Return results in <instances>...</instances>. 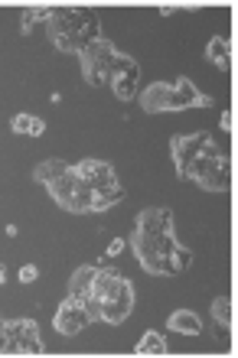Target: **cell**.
<instances>
[{
  "label": "cell",
  "mask_w": 238,
  "mask_h": 358,
  "mask_svg": "<svg viewBox=\"0 0 238 358\" xmlns=\"http://www.w3.org/2000/svg\"><path fill=\"white\" fill-rule=\"evenodd\" d=\"M200 186L209 189V192H229V189H232V163H229V157H225V160H222L219 166L209 173V176H202Z\"/></svg>",
  "instance_id": "obj_13"
},
{
  "label": "cell",
  "mask_w": 238,
  "mask_h": 358,
  "mask_svg": "<svg viewBox=\"0 0 238 358\" xmlns=\"http://www.w3.org/2000/svg\"><path fill=\"white\" fill-rule=\"evenodd\" d=\"M118 202H124V189L121 186L98 189V192H92V212H105V208L118 206Z\"/></svg>",
  "instance_id": "obj_17"
},
{
  "label": "cell",
  "mask_w": 238,
  "mask_h": 358,
  "mask_svg": "<svg viewBox=\"0 0 238 358\" xmlns=\"http://www.w3.org/2000/svg\"><path fill=\"white\" fill-rule=\"evenodd\" d=\"M95 271H98V264L78 267V271L72 273V280H69V296H76V300H85L88 293H92V280H95Z\"/></svg>",
  "instance_id": "obj_14"
},
{
  "label": "cell",
  "mask_w": 238,
  "mask_h": 358,
  "mask_svg": "<svg viewBox=\"0 0 238 358\" xmlns=\"http://www.w3.org/2000/svg\"><path fill=\"white\" fill-rule=\"evenodd\" d=\"M49 196L56 199L59 206L66 208V212H76V215H85V212H92V189L78 179L76 166H69L66 173L59 179H52L49 182Z\"/></svg>",
  "instance_id": "obj_3"
},
{
  "label": "cell",
  "mask_w": 238,
  "mask_h": 358,
  "mask_svg": "<svg viewBox=\"0 0 238 358\" xmlns=\"http://www.w3.org/2000/svg\"><path fill=\"white\" fill-rule=\"evenodd\" d=\"M124 248H127V241H124V238H115V241H111V245H108V255L115 257V255H121Z\"/></svg>",
  "instance_id": "obj_25"
},
{
  "label": "cell",
  "mask_w": 238,
  "mask_h": 358,
  "mask_svg": "<svg viewBox=\"0 0 238 358\" xmlns=\"http://www.w3.org/2000/svg\"><path fill=\"white\" fill-rule=\"evenodd\" d=\"M108 85H111V92H115L121 101H131L134 94H137V85H141V66H137L131 56H121V52H118Z\"/></svg>",
  "instance_id": "obj_6"
},
{
  "label": "cell",
  "mask_w": 238,
  "mask_h": 358,
  "mask_svg": "<svg viewBox=\"0 0 238 358\" xmlns=\"http://www.w3.org/2000/svg\"><path fill=\"white\" fill-rule=\"evenodd\" d=\"M127 287H131V283L124 280V277L115 271V267L98 264L95 280H92V293H88V296H95L98 303H105V300H115V296H121Z\"/></svg>",
  "instance_id": "obj_9"
},
{
  "label": "cell",
  "mask_w": 238,
  "mask_h": 358,
  "mask_svg": "<svg viewBox=\"0 0 238 358\" xmlns=\"http://www.w3.org/2000/svg\"><path fill=\"white\" fill-rule=\"evenodd\" d=\"M115 59H118V49L108 43V39H95L88 43L82 52H78V62H82V72H85V82L88 85L102 88L111 78V69H115Z\"/></svg>",
  "instance_id": "obj_4"
},
{
  "label": "cell",
  "mask_w": 238,
  "mask_h": 358,
  "mask_svg": "<svg viewBox=\"0 0 238 358\" xmlns=\"http://www.w3.org/2000/svg\"><path fill=\"white\" fill-rule=\"evenodd\" d=\"M66 170H69V163H62V160H46V163H39V166H36L33 179H36V182H43V186H49L52 179H59Z\"/></svg>",
  "instance_id": "obj_18"
},
{
  "label": "cell",
  "mask_w": 238,
  "mask_h": 358,
  "mask_svg": "<svg viewBox=\"0 0 238 358\" xmlns=\"http://www.w3.org/2000/svg\"><path fill=\"white\" fill-rule=\"evenodd\" d=\"M209 134H190V137H173V163H176V173L180 179H186V170H190V163L200 157L206 147H209Z\"/></svg>",
  "instance_id": "obj_7"
},
{
  "label": "cell",
  "mask_w": 238,
  "mask_h": 358,
  "mask_svg": "<svg viewBox=\"0 0 238 358\" xmlns=\"http://www.w3.org/2000/svg\"><path fill=\"white\" fill-rule=\"evenodd\" d=\"M137 355H167V342L160 332H144V339L137 342Z\"/></svg>",
  "instance_id": "obj_19"
},
{
  "label": "cell",
  "mask_w": 238,
  "mask_h": 358,
  "mask_svg": "<svg viewBox=\"0 0 238 358\" xmlns=\"http://www.w3.org/2000/svg\"><path fill=\"white\" fill-rule=\"evenodd\" d=\"M88 322H92V316H88L82 300H76V296H69V300L56 310V316H52V326H56L62 336H78Z\"/></svg>",
  "instance_id": "obj_8"
},
{
  "label": "cell",
  "mask_w": 238,
  "mask_h": 358,
  "mask_svg": "<svg viewBox=\"0 0 238 358\" xmlns=\"http://www.w3.org/2000/svg\"><path fill=\"white\" fill-rule=\"evenodd\" d=\"M4 280H7V271H4V267H0V283H4Z\"/></svg>",
  "instance_id": "obj_28"
},
{
  "label": "cell",
  "mask_w": 238,
  "mask_h": 358,
  "mask_svg": "<svg viewBox=\"0 0 238 358\" xmlns=\"http://www.w3.org/2000/svg\"><path fill=\"white\" fill-rule=\"evenodd\" d=\"M76 173H78V179L85 182L92 192H98V189H111V186H118V179H115V170L108 166L105 160H82L76 166Z\"/></svg>",
  "instance_id": "obj_10"
},
{
  "label": "cell",
  "mask_w": 238,
  "mask_h": 358,
  "mask_svg": "<svg viewBox=\"0 0 238 358\" xmlns=\"http://www.w3.org/2000/svg\"><path fill=\"white\" fill-rule=\"evenodd\" d=\"M206 59H209V62H216L219 69H225V72H229V69H232V49H229V39H225V36L209 39V46H206Z\"/></svg>",
  "instance_id": "obj_16"
},
{
  "label": "cell",
  "mask_w": 238,
  "mask_h": 358,
  "mask_svg": "<svg viewBox=\"0 0 238 358\" xmlns=\"http://www.w3.org/2000/svg\"><path fill=\"white\" fill-rule=\"evenodd\" d=\"M219 124H222V131H232V114L222 111V121H219Z\"/></svg>",
  "instance_id": "obj_27"
},
{
  "label": "cell",
  "mask_w": 238,
  "mask_h": 358,
  "mask_svg": "<svg viewBox=\"0 0 238 358\" xmlns=\"http://www.w3.org/2000/svg\"><path fill=\"white\" fill-rule=\"evenodd\" d=\"M137 231H144V235H170L173 212L170 208H144L141 218H137Z\"/></svg>",
  "instance_id": "obj_11"
},
{
  "label": "cell",
  "mask_w": 238,
  "mask_h": 358,
  "mask_svg": "<svg viewBox=\"0 0 238 358\" xmlns=\"http://www.w3.org/2000/svg\"><path fill=\"white\" fill-rule=\"evenodd\" d=\"M131 310H134V287H127L121 296L102 303V320L111 322V326H118V322H124L127 316H131Z\"/></svg>",
  "instance_id": "obj_12"
},
{
  "label": "cell",
  "mask_w": 238,
  "mask_h": 358,
  "mask_svg": "<svg viewBox=\"0 0 238 358\" xmlns=\"http://www.w3.org/2000/svg\"><path fill=\"white\" fill-rule=\"evenodd\" d=\"M212 313H216V320H219L222 326H232V300L229 296H219V300L212 303Z\"/></svg>",
  "instance_id": "obj_22"
},
{
  "label": "cell",
  "mask_w": 238,
  "mask_h": 358,
  "mask_svg": "<svg viewBox=\"0 0 238 358\" xmlns=\"http://www.w3.org/2000/svg\"><path fill=\"white\" fill-rule=\"evenodd\" d=\"M4 349H7V322L0 320V355H4Z\"/></svg>",
  "instance_id": "obj_26"
},
{
  "label": "cell",
  "mask_w": 238,
  "mask_h": 358,
  "mask_svg": "<svg viewBox=\"0 0 238 358\" xmlns=\"http://www.w3.org/2000/svg\"><path fill=\"white\" fill-rule=\"evenodd\" d=\"M49 13H52V7H49V3H33V7L23 10V17H20V29H23V33H29V29H33V23H36L39 17L46 20Z\"/></svg>",
  "instance_id": "obj_20"
},
{
  "label": "cell",
  "mask_w": 238,
  "mask_h": 358,
  "mask_svg": "<svg viewBox=\"0 0 238 358\" xmlns=\"http://www.w3.org/2000/svg\"><path fill=\"white\" fill-rule=\"evenodd\" d=\"M46 27L49 39L62 52H82L88 43L102 39L98 13L92 7H52V13L46 17Z\"/></svg>",
  "instance_id": "obj_1"
},
{
  "label": "cell",
  "mask_w": 238,
  "mask_h": 358,
  "mask_svg": "<svg viewBox=\"0 0 238 358\" xmlns=\"http://www.w3.org/2000/svg\"><path fill=\"white\" fill-rule=\"evenodd\" d=\"M180 245L176 238L170 235H144V231H134L131 235V248L134 255L141 257V267L147 273H157V277H173V264H170V251Z\"/></svg>",
  "instance_id": "obj_2"
},
{
  "label": "cell",
  "mask_w": 238,
  "mask_h": 358,
  "mask_svg": "<svg viewBox=\"0 0 238 358\" xmlns=\"http://www.w3.org/2000/svg\"><path fill=\"white\" fill-rule=\"evenodd\" d=\"M170 264H173V273L190 271V264H192V251H190V248H183V245H176V248L170 251Z\"/></svg>",
  "instance_id": "obj_21"
},
{
  "label": "cell",
  "mask_w": 238,
  "mask_h": 358,
  "mask_svg": "<svg viewBox=\"0 0 238 358\" xmlns=\"http://www.w3.org/2000/svg\"><path fill=\"white\" fill-rule=\"evenodd\" d=\"M4 355H43L36 322L33 320L7 322V349H4Z\"/></svg>",
  "instance_id": "obj_5"
},
{
  "label": "cell",
  "mask_w": 238,
  "mask_h": 358,
  "mask_svg": "<svg viewBox=\"0 0 238 358\" xmlns=\"http://www.w3.org/2000/svg\"><path fill=\"white\" fill-rule=\"evenodd\" d=\"M36 277H39V271H36V267H33V264H27V267H23V271H20V280H23V283H33V280H36Z\"/></svg>",
  "instance_id": "obj_24"
},
{
  "label": "cell",
  "mask_w": 238,
  "mask_h": 358,
  "mask_svg": "<svg viewBox=\"0 0 238 358\" xmlns=\"http://www.w3.org/2000/svg\"><path fill=\"white\" fill-rule=\"evenodd\" d=\"M10 127H13L17 134H33V117H29V114H17Z\"/></svg>",
  "instance_id": "obj_23"
},
{
  "label": "cell",
  "mask_w": 238,
  "mask_h": 358,
  "mask_svg": "<svg viewBox=\"0 0 238 358\" xmlns=\"http://www.w3.org/2000/svg\"><path fill=\"white\" fill-rule=\"evenodd\" d=\"M170 329L173 332H183V336H200V332H202V320L196 316V313H190V310H176L170 316Z\"/></svg>",
  "instance_id": "obj_15"
}]
</instances>
